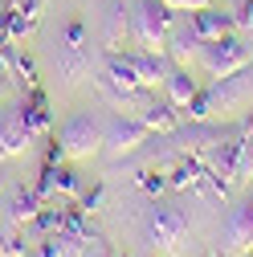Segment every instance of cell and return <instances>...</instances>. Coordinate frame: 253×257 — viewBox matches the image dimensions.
Returning a JSON list of instances; mask_svg holds the SVG:
<instances>
[{"mask_svg":"<svg viewBox=\"0 0 253 257\" xmlns=\"http://www.w3.org/2000/svg\"><path fill=\"white\" fill-rule=\"evenodd\" d=\"M253 106V66L229 78H212L208 90H200L188 102V122H233Z\"/></svg>","mask_w":253,"mask_h":257,"instance_id":"6da1fadb","label":"cell"},{"mask_svg":"<svg viewBox=\"0 0 253 257\" xmlns=\"http://www.w3.org/2000/svg\"><path fill=\"white\" fill-rule=\"evenodd\" d=\"M131 41L139 49H151V53H164L168 49V37H172V9L164 0H135L131 13Z\"/></svg>","mask_w":253,"mask_h":257,"instance_id":"7a4b0ae2","label":"cell"},{"mask_svg":"<svg viewBox=\"0 0 253 257\" xmlns=\"http://www.w3.org/2000/svg\"><path fill=\"white\" fill-rule=\"evenodd\" d=\"M253 66V49L241 41V37H220V41H204L200 45V70L208 78H229V74H241Z\"/></svg>","mask_w":253,"mask_h":257,"instance_id":"3957f363","label":"cell"},{"mask_svg":"<svg viewBox=\"0 0 253 257\" xmlns=\"http://www.w3.org/2000/svg\"><path fill=\"white\" fill-rule=\"evenodd\" d=\"M57 143L66 151V159H90L94 151H102V122L94 114H70L57 131Z\"/></svg>","mask_w":253,"mask_h":257,"instance_id":"277c9868","label":"cell"},{"mask_svg":"<svg viewBox=\"0 0 253 257\" xmlns=\"http://www.w3.org/2000/svg\"><path fill=\"white\" fill-rule=\"evenodd\" d=\"M151 143V131L135 118V114H114L110 122H102V151L110 159H126V155H135L139 147Z\"/></svg>","mask_w":253,"mask_h":257,"instance_id":"5b68a950","label":"cell"},{"mask_svg":"<svg viewBox=\"0 0 253 257\" xmlns=\"http://www.w3.org/2000/svg\"><path fill=\"white\" fill-rule=\"evenodd\" d=\"M220 253L229 257L253 253V200H241L237 208H229L225 229H220Z\"/></svg>","mask_w":253,"mask_h":257,"instance_id":"8992f818","label":"cell"},{"mask_svg":"<svg viewBox=\"0 0 253 257\" xmlns=\"http://www.w3.org/2000/svg\"><path fill=\"white\" fill-rule=\"evenodd\" d=\"M168 139H172L184 155H208L216 143L229 139V131H225V122H188V126L180 122Z\"/></svg>","mask_w":253,"mask_h":257,"instance_id":"52a82bcc","label":"cell"},{"mask_svg":"<svg viewBox=\"0 0 253 257\" xmlns=\"http://www.w3.org/2000/svg\"><path fill=\"white\" fill-rule=\"evenodd\" d=\"M184 237H188V216L180 208H172V204H155L151 208V245L172 253Z\"/></svg>","mask_w":253,"mask_h":257,"instance_id":"ba28073f","label":"cell"},{"mask_svg":"<svg viewBox=\"0 0 253 257\" xmlns=\"http://www.w3.org/2000/svg\"><path fill=\"white\" fill-rule=\"evenodd\" d=\"M126 53V61H131V70H135V78H139V86L143 90H160L164 86V74H168V53H151V49H122Z\"/></svg>","mask_w":253,"mask_h":257,"instance_id":"9c48e42d","label":"cell"},{"mask_svg":"<svg viewBox=\"0 0 253 257\" xmlns=\"http://www.w3.org/2000/svg\"><path fill=\"white\" fill-rule=\"evenodd\" d=\"M164 98L184 114L188 110V102L200 94V82H196V70H188V66H168V74H164Z\"/></svg>","mask_w":253,"mask_h":257,"instance_id":"30bf717a","label":"cell"},{"mask_svg":"<svg viewBox=\"0 0 253 257\" xmlns=\"http://www.w3.org/2000/svg\"><path fill=\"white\" fill-rule=\"evenodd\" d=\"M29 147H33V135L25 131L21 114H17V110H0V164L25 155Z\"/></svg>","mask_w":253,"mask_h":257,"instance_id":"8fae6325","label":"cell"},{"mask_svg":"<svg viewBox=\"0 0 253 257\" xmlns=\"http://www.w3.org/2000/svg\"><path fill=\"white\" fill-rule=\"evenodd\" d=\"M17 114H21L25 131L33 135V139H45V135H49V98H45L41 86H29V94L21 98Z\"/></svg>","mask_w":253,"mask_h":257,"instance_id":"7c38bea8","label":"cell"},{"mask_svg":"<svg viewBox=\"0 0 253 257\" xmlns=\"http://www.w3.org/2000/svg\"><path fill=\"white\" fill-rule=\"evenodd\" d=\"M37 192L45 200H70V196H82V180H78V172L61 168V164H45Z\"/></svg>","mask_w":253,"mask_h":257,"instance_id":"4fadbf2b","label":"cell"},{"mask_svg":"<svg viewBox=\"0 0 253 257\" xmlns=\"http://www.w3.org/2000/svg\"><path fill=\"white\" fill-rule=\"evenodd\" d=\"M233 29H237V25H233V13L220 9V5H208V9L192 13V33H196L200 41H220V37H229Z\"/></svg>","mask_w":253,"mask_h":257,"instance_id":"5bb4252c","label":"cell"},{"mask_svg":"<svg viewBox=\"0 0 253 257\" xmlns=\"http://www.w3.org/2000/svg\"><path fill=\"white\" fill-rule=\"evenodd\" d=\"M200 37L192 33V25H188V29H172V37H168V61H172V66H188V70H196L200 66Z\"/></svg>","mask_w":253,"mask_h":257,"instance_id":"9a60e30c","label":"cell"},{"mask_svg":"<svg viewBox=\"0 0 253 257\" xmlns=\"http://www.w3.org/2000/svg\"><path fill=\"white\" fill-rule=\"evenodd\" d=\"M41 204H45V196H41L37 188H21V192H13V196H9V204L0 208V212H5V220L21 224V229H29V224L37 220Z\"/></svg>","mask_w":253,"mask_h":257,"instance_id":"2e32d148","label":"cell"},{"mask_svg":"<svg viewBox=\"0 0 253 257\" xmlns=\"http://www.w3.org/2000/svg\"><path fill=\"white\" fill-rule=\"evenodd\" d=\"M37 257H82V241L70 237V233H49V237H37Z\"/></svg>","mask_w":253,"mask_h":257,"instance_id":"e0dca14e","label":"cell"},{"mask_svg":"<svg viewBox=\"0 0 253 257\" xmlns=\"http://www.w3.org/2000/svg\"><path fill=\"white\" fill-rule=\"evenodd\" d=\"M29 253V229L0 216V257H25Z\"/></svg>","mask_w":253,"mask_h":257,"instance_id":"ac0fdd59","label":"cell"},{"mask_svg":"<svg viewBox=\"0 0 253 257\" xmlns=\"http://www.w3.org/2000/svg\"><path fill=\"white\" fill-rule=\"evenodd\" d=\"M126 37H131V21H126L122 5H114V9L106 13V33H102V41H106V53L122 49V41H126Z\"/></svg>","mask_w":253,"mask_h":257,"instance_id":"d6986e66","label":"cell"},{"mask_svg":"<svg viewBox=\"0 0 253 257\" xmlns=\"http://www.w3.org/2000/svg\"><path fill=\"white\" fill-rule=\"evenodd\" d=\"M233 25L237 29H253V0H233Z\"/></svg>","mask_w":253,"mask_h":257,"instance_id":"ffe728a7","label":"cell"},{"mask_svg":"<svg viewBox=\"0 0 253 257\" xmlns=\"http://www.w3.org/2000/svg\"><path fill=\"white\" fill-rule=\"evenodd\" d=\"M82 257H114V253H110V245H106L102 237H94V233H90V237L82 241Z\"/></svg>","mask_w":253,"mask_h":257,"instance_id":"44dd1931","label":"cell"},{"mask_svg":"<svg viewBox=\"0 0 253 257\" xmlns=\"http://www.w3.org/2000/svg\"><path fill=\"white\" fill-rule=\"evenodd\" d=\"M164 5H168L172 13H200V9H208V5H216V0H164Z\"/></svg>","mask_w":253,"mask_h":257,"instance_id":"7402d4cb","label":"cell"},{"mask_svg":"<svg viewBox=\"0 0 253 257\" xmlns=\"http://www.w3.org/2000/svg\"><path fill=\"white\" fill-rule=\"evenodd\" d=\"M139 188L143 192H164L168 180H164V172H139Z\"/></svg>","mask_w":253,"mask_h":257,"instance_id":"603a6c76","label":"cell"},{"mask_svg":"<svg viewBox=\"0 0 253 257\" xmlns=\"http://www.w3.org/2000/svg\"><path fill=\"white\" fill-rule=\"evenodd\" d=\"M98 204H102V188L82 192V208H86V212H98Z\"/></svg>","mask_w":253,"mask_h":257,"instance_id":"cb8c5ba5","label":"cell"},{"mask_svg":"<svg viewBox=\"0 0 253 257\" xmlns=\"http://www.w3.org/2000/svg\"><path fill=\"white\" fill-rule=\"evenodd\" d=\"M9 45H13V29H9V17L0 13V53H5Z\"/></svg>","mask_w":253,"mask_h":257,"instance_id":"d4e9b609","label":"cell"},{"mask_svg":"<svg viewBox=\"0 0 253 257\" xmlns=\"http://www.w3.org/2000/svg\"><path fill=\"white\" fill-rule=\"evenodd\" d=\"M5 90H9V66H5V57H0V98H5Z\"/></svg>","mask_w":253,"mask_h":257,"instance_id":"484cf974","label":"cell"},{"mask_svg":"<svg viewBox=\"0 0 253 257\" xmlns=\"http://www.w3.org/2000/svg\"><path fill=\"white\" fill-rule=\"evenodd\" d=\"M249 151H253V147H249ZM249 176H253V155H249Z\"/></svg>","mask_w":253,"mask_h":257,"instance_id":"4316f807","label":"cell"},{"mask_svg":"<svg viewBox=\"0 0 253 257\" xmlns=\"http://www.w3.org/2000/svg\"><path fill=\"white\" fill-rule=\"evenodd\" d=\"M245 139H249V147H253V131H249V135H245Z\"/></svg>","mask_w":253,"mask_h":257,"instance_id":"83f0119b","label":"cell"},{"mask_svg":"<svg viewBox=\"0 0 253 257\" xmlns=\"http://www.w3.org/2000/svg\"><path fill=\"white\" fill-rule=\"evenodd\" d=\"M0 192H5V176H0Z\"/></svg>","mask_w":253,"mask_h":257,"instance_id":"f1b7e54d","label":"cell"},{"mask_svg":"<svg viewBox=\"0 0 253 257\" xmlns=\"http://www.w3.org/2000/svg\"><path fill=\"white\" fill-rule=\"evenodd\" d=\"M249 122H253V106H249Z\"/></svg>","mask_w":253,"mask_h":257,"instance_id":"f546056e","label":"cell"},{"mask_svg":"<svg viewBox=\"0 0 253 257\" xmlns=\"http://www.w3.org/2000/svg\"><path fill=\"white\" fill-rule=\"evenodd\" d=\"M245 257H253V253H245Z\"/></svg>","mask_w":253,"mask_h":257,"instance_id":"4dcf8cb0","label":"cell"}]
</instances>
